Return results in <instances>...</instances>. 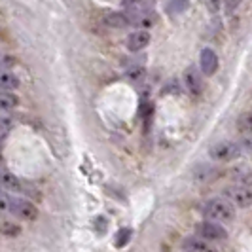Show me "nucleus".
<instances>
[{"label": "nucleus", "mask_w": 252, "mask_h": 252, "mask_svg": "<svg viewBox=\"0 0 252 252\" xmlns=\"http://www.w3.org/2000/svg\"><path fill=\"white\" fill-rule=\"evenodd\" d=\"M241 154V148L237 142H231V140H220V142H215L211 148H209V156L213 161H218V163H226V161H231L235 159Z\"/></svg>", "instance_id": "f03ea898"}, {"label": "nucleus", "mask_w": 252, "mask_h": 252, "mask_svg": "<svg viewBox=\"0 0 252 252\" xmlns=\"http://www.w3.org/2000/svg\"><path fill=\"white\" fill-rule=\"evenodd\" d=\"M182 251H193V252H203V251H211L209 247V241L201 239V237H188L182 243Z\"/></svg>", "instance_id": "ddd939ff"}, {"label": "nucleus", "mask_w": 252, "mask_h": 252, "mask_svg": "<svg viewBox=\"0 0 252 252\" xmlns=\"http://www.w3.org/2000/svg\"><path fill=\"white\" fill-rule=\"evenodd\" d=\"M241 2H243V0H224V8H226L227 12H233V10L239 8Z\"/></svg>", "instance_id": "4be33fe9"}, {"label": "nucleus", "mask_w": 252, "mask_h": 252, "mask_svg": "<svg viewBox=\"0 0 252 252\" xmlns=\"http://www.w3.org/2000/svg\"><path fill=\"white\" fill-rule=\"evenodd\" d=\"M129 21H131V25L139 27V29H152V27L156 25V15L152 12H135V13H129Z\"/></svg>", "instance_id": "1a4fd4ad"}, {"label": "nucleus", "mask_w": 252, "mask_h": 252, "mask_svg": "<svg viewBox=\"0 0 252 252\" xmlns=\"http://www.w3.org/2000/svg\"><path fill=\"white\" fill-rule=\"evenodd\" d=\"M144 72H146V70H144L142 66H131V68L126 72V76L129 78V80L137 82V80H142V78H144Z\"/></svg>", "instance_id": "f3484780"}, {"label": "nucleus", "mask_w": 252, "mask_h": 252, "mask_svg": "<svg viewBox=\"0 0 252 252\" xmlns=\"http://www.w3.org/2000/svg\"><path fill=\"white\" fill-rule=\"evenodd\" d=\"M235 205L227 199L226 195L224 197H213L203 205V215L207 220H215V222H220V224H231L235 220Z\"/></svg>", "instance_id": "f257e3e1"}, {"label": "nucleus", "mask_w": 252, "mask_h": 252, "mask_svg": "<svg viewBox=\"0 0 252 252\" xmlns=\"http://www.w3.org/2000/svg\"><path fill=\"white\" fill-rule=\"evenodd\" d=\"M19 104V99L12 91H2L0 89V110H12Z\"/></svg>", "instance_id": "4468645a"}, {"label": "nucleus", "mask_w": 252, "mask_h": 252, "mask_svg": "<svg viewBox=\"0 0 252 252\" xmlns=\"http://www.w3.org/2000/svg\"><path fill=\"white\" fill-rule=\"evenodd\" d=\"M241 146L245 150L252 154V133H243V139H241Z\"/></svg>", "instance_id": "412c9836"}, {"label": "nucleus", "mask_w": 252, "mask_h": 252, "mask_svg": "<svg viewBox=\"0 0 252 252\" xmlns=\"http://www.w3.org/2000/svg\"><path fill=\"white\" fill-rule=\"evenodd\" d=\"M0 186H2V189H8V191H21L23 189L21 180L13 173H0Z\"/></svg>", "instance_id": "9b49d317"}, {"label": "nucleus", "mask_w": 252, "mask_h": 252, "mask_svg": "<svg viewBox=\"0 0 252 252\" xmlns=\"http://www.w3.org/2000/svg\"><path fill=\"white\" fill-rule=\"evenodd\" d=\"M150 32H148V29H137L135 32H131L126 40V46L129 51H140L144 50L148 44H150Z\"/></svg>", "instance_id": "423d86ee"}, {"label": "nucleus", "mask_w": 252, "mask_h": 252, "mask_svg": "<svg viewBox=\"0 0 252 252\" xmlns=\"http://www.w3.org/2000/svg\"><path fill=\"white\" fill-rule=\"evenodd\" d=\"M12 209V197L6 193H0V213H8Z\"/></svg>", "instance_id": "aec40b11"}, {"label": "nucleus", "mask_w": 252, "mask_h": 252, "mask_svg": "<svg viewBox=\"0 0 252 252\" xmlns=\"http://www.w3.org/2000/svg\"><path fill=\"white\" fill-rule=\"evenodd\" d=\"M10 213H13L19 220H34L38 216V209L32 203L25 201V199H12Z\"/></svg>", "instance_id": "39448f33"}, {"label": "nucleus", "mask_w": 252, "mask_h": 252, "mask_svg": "<svg viewBox=\"0 0 252 252\" xmlns=\"http://www.w3.org/2000/svg\"><path fill=\"white\" fill-rule=\"evenodd\" d=\"M229 201L233 203L237 209H249L252 207V188L245 186V184H237V186H229L224 191Z\"/></svg>", "instance_id": "20e7f679"}, {"label": "nucleus", "mask_w": 252, "mask_h": 252, "mask_svg": "<svg viewBox=\"0 0 252 252\" xmlns=\"http://www.w3.org/2000/svg\"><path fill=\"white\" fill-rule=\"evenodd\" d=\"M102 23L106 27H112V29H124V27L131 25L129 21V15L124 12H110L102 17Z\"/></svg>", "instance_id": "9d476101"}, {"label": "nucleus", "mask_w": 252, "mask_h": 252, "mask_svg": "<svg viewBox=\"0 0 252 252\" xmlns=\"http://www.w3.org/2000/svg\"><path fill=\"white\" fill-rule=\"evenodd\" d=\"M199 64H201V72L205 76H213L218 68V57H216L215 50L211 48H205L201 51V57H199Z\"/></svg>", "instance_id": "6e6552de"}, {"label": "nucleus", "mask_w": 252, "mask_h": 252, "mask_svg": "<svg viewBox=\"0 0 252 252\" xmlns=\"http://www.w3.org/2000/svg\"><path fill=\"white\" fill-rule=\"evenodd\" d=\"M197 235L201 239L209 241V243H220V241L227 239V231L224 224L215 222V220H205L197 226Z\"/></svg>", "instance_id": "7ed1b4c3"}, {"label": "nucleus", "mask_w": 252, "mask_h": 252, "mask_svg": "<svg viewBox=\"0 0 252 252\" xmlns=\"http://www.w3.org/2000/svg\"><path fill=\"white\" fill-rule=\"evenodd\" d=\"M129 239H131V229H129V227H122V229L116 233V247H118V249L124 247V245L129 243Z\"/></svg>", "instance_id": "dca6fc26"}, {"label": "nucleus", "mask_w": 252, "mask_h": 252, "mask_svg": "<svg viewBox=\"0 0 252 252\" xmlns=\"http://www.w3.org/2000/svg\"><path fill=\"white\" fill-rule=\"evenodd\" d=\"M222 2H224V0H209V4H211V8H213V12H218V10H220Z\"/></svg>", "instance_id": "5701e85b"}, {"label": "nucleus", "mask_w": 252, "mask_h": 252, "mask_svg": "<svg viewBox=\"0 0 252 252\" xmlns=\"http://www.w3.org/2000/svg\"><path fill=\"white\" fill-rule=\"evenodd\" d=\"M0 165H2V152H0Z\"/></svg>", "instance_id": "b1692460"}, {"label": "nucleus", "mask_w": 252, "mask_h": 252, "mask_svg": "<svg viewBox=\"0 0 252 252\" xmlns=\"http://www.w3.org/2000/svg\"><path fill=\"white\" fill-rule=\"evenodd\" d=\"M184 86L188 89L189 95H201L203 91V82H201V74L197 72V68H193V66H189L184 70Z\"/></svg>", "instance_id": "0eeeda50"}, {"label": "nucleus", "mask_w": 252, "mask_h": 252, "mask_svg": "<svg viewBox=\"0 0 252 252\" xmlns=\"http://www.w3.org/2000/svg\"><path fill=\"white\" fill-rule=\"evenodd\" d=\"M239 129L241 133H252V110L239 116Z\"/></svg>", "instance_id": "2eb2a0df"}, {"label": "nucleus", "mask_w": 252, "mask_h": 252, "mask_svg": "<svg viewBox=\"0 0 252 252\" xmlns=\"http://www.w3.org/2000/svg\"><path fill=\"white\" fill-rule=\"evenodd\" d=\"M93 227H95V231L104 233V231H106V227H108V220H106L104 216H97V218L93 220Z\"/></svg>", "instance_id": "6ab92c4d"}, {"label": "nucleus", "mask_w": 252, "mask_h": 252, "mask_svg": "<svg viewBox=\"0 0 252 252\" xmlns=\"http://www.w3.org/2000/svg\"><path fill=\"white\" fill-rule=\"evenodd\" d=\"M0 189H2V186H0Z\"/></svg>", "instance_id": "393cba45"}, {"label": "nucleus", "mask_w": 252, "mask_h": 252, "mask_svg": "<svg viewBox=\"0 0 252 252\" xmlns=\"http://www.w3.org/2000/svg\"><path fill=\"white\" fill-rule=\"evenodd\" d=\"M13 122L12 118H6V116H0V137H4L10 129H12Z\"/></svg>", "instance_id": "a211bd4d"}, {"label": "nucleus", "mask_w": 252, "mask_h": 252, "mask_svg": "<svg viewBox=\"0 0 252 252\" xmlns=\"http://www.w3.org/2000/svg\"><path fill=\"white\" fill-rule=\"evenodd\" d=\"M19 88V78L10 70H0V89L2 91H13Z\"/></svg>", "instance_id": "f8f14e48"}]
</instances>
